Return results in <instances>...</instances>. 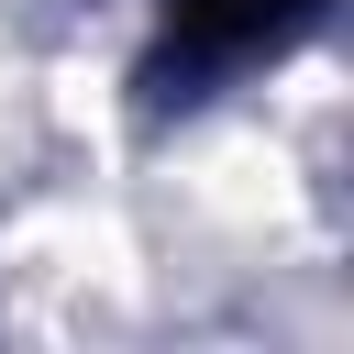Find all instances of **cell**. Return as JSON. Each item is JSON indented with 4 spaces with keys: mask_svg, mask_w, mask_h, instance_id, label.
Returning a JSON list of instances; mask_svg holds the SVG:
<instances>
[{
    "mask_svg": "<svg viewBox=\"0 0 354 354\" xmlns=\"http://www.w3.org/2000/svg\"><path fill=\"white\" fill-rule=\"evenodd\" d=\"M310 0H177V55L188 66H210V55H243V44H266V33H288Z\"/></svg>",
    "mask_w": 354,
    "mask_h": 354,
    "instance_id": "6da1fadb",
    "label": "cell"
}]
</instances>
